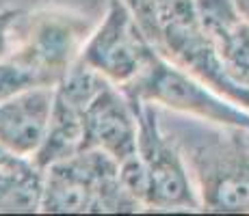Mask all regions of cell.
<instances>
[{
  "mask_svg": "<svg viewBox=\"0 0 249 216\" xmlns=\"http://www.w3.org/2000/svg\"><path fill=\"white\" fill-rule=\"evenodd\" d=\"M165 130L184 156L202 210L249 212V130L221 126V132H199L197 123Z\"/></svg>",
  "mask_w": 249,
  "mask_h": 216,
  "instance_id": "6da1fadb",
  "label": "cell"
},
{
  "mask_svg": "<svg viewBox=\"0 0 249 216\" xmlns=\"http://www.w3.org/2000/svg\"><path fill=\"white\" fill-rule=\"evenodd\" d=\"M141 205L132 199L119 175V165L100 150H83L44 169L41 212H137Z\"/></svg>",
  "mask_w": 249,
  "mask_h": 216,
  "instance_id": "7a4b0ae2",
  "label": "cell"
},
{
  "mask_svg": "<svg viewBox=\"0 0 249 216\" xmlns=\"http://www.w3.org/2000/svg\"><path fill=\"white\" fill-rule=\"evenodd\" d=\"M124 93L199 121L249 130V108L223 98L213 86L165 59L159 50H154L135 83L124 86Z\"/></svg>",
  "mask_w": 249,
  "mask_h": 216,
  "instance_id": "3957f363",
  "label": "cell"
},
{
  "mask_svg": "<svg viewBox=\"0 0 249 216\" xmlns=\"http://www.w3.org/2000/svg\"><path fill=\"white\" fill-rule=\"evenodd\" d=\"M130 100L139 119V156L147 173V208L202 210V199L186 160L174 136L162 126L159 106L147 100Z\"/></svg>",
  "mask_w": 249,
  "mask_h": 216,
  "instance_id": "277c9868",
  "label": "cell"
},
{
  "mask_svg": "<svg viewBox=\"0 0 249 216\" xmlns=\"http://www.w3.org/2000/svg\"><path fill=\"white\" fill-rule=\"evenodd\" d=\"M154 50L130 4L126 0H111L102 22L85 39L78 59L124 89L139 78Z\"/></svg>",
  "mask_w": 249,
  "mask_h": 216,
  "instance_id": "5b68a950",
  "label": "cell"
},
{
  "mask_svg": "<svg viewBox=\"0 0 249 216\" xmlns=\"http://www.w3.org/2000/svg\"><path fill=\"white\" fill-rule=\"evenodd\" d=\"M85 150H100L117 160L132 158L139 151V119L132 100L122 86L107 84L102 93L83 113Z\"/></svg>",
  "mask_w": 249,
  "mask_h": 216,
  "instance_id": "8992f818",
  "label": "cell"
},
{
  "mask_svg": "<svg viewBox=\"0 0 249 216\" xmlns=\"http://www.w3.org/2000/svg\"><path fill=\"white\" fill-rule=\"evenodd\" d=\"M83 33L63 17H39L31 22L22 43L7 52L41 76L46 84L59 83L65 71L78 61Z\"/></svg>",
  "mask_w": 249,
  "mask_h": 216,
  "instance_id": "52a82bcc",
  "label": "cell"
},
{
  "mask_svg": "<svg viewBox=\"0 0 249 216\" xmlns=\"http://www.w3.org/2000/svg\"><path fill=\"white\" fill-rule=\"evenodd\" d=\"M54 95V84H39L0 102V143L18 156H35L50 126Z\"/></svg>",
  "mask_w": 249,
  "mask_h": 216,
  "instance_id": "ba28073f",
  "label": "cell"
},
{
  "mask_svg": "<svg viewBox=\"0 0 249 216\" xmlns=\"http://www.w3.org/2000/svg\"><path fill=\"white\" fill-rule=\"evenodd\" d=\"M85 150V121H83V110L68 104L54 95V110H52V119L48 126L46 138L41 147L33 156L39 169L54 165L59 160L76 156L78 151Z\"/></svg>",
  "mask_w": 249,
  "mask_h": 216,
  "instance_id": "9c48e42d",
  "label": "cell"
},
{
  "mask_svg": "<svg viewBox=\"0 0 249 216\" xmlns=\"http://www.w3.org/2000/svg\"><path fill=\"white\" fill-rule=\"evenodd\" d=\"M41 199L44 169H39L33 158H18L0 169V212H41Z\"/></svg>",
  "mask_w": 249,
  "mask_h": 216,
  "instance_id": "30bf717a",
  "label": "cell"
},
{
  "mask_svg": "<svg viewBox=\"0 0 249 216\" xmlns=\"http://www.w3.org/2000/svg\"><path fill=\"white\" fill-rule=\"evenodd\" d=\"M210 41L217 48L230 78L249 89V22L241 17L219 35L210 37Z\"/></svg>",
  "mask_w": 249,
  "mask_h": 216,
  "instance_id": "8fae6325",
  "label": "cell"
},
{
  "mask_svg": "<svg viewBox=\"0 0 249 216\" xmlns=\"http://www.w3.org/2000/svg\"><path fill=\"white\" fill-rule=\"evenodd\" d=\"M39 84L46 83L35 69H31L28 65L20 63L18 59H13L9 54L0 56V102Z\"/></svg>",
  "mask_w": 249,
  "mask_h": 216,
  "instance_id": "7c38bea8",
  "label": "cell"
},
{
  "mask_svg": "<svg viewBox=\"0 0 249 216\" xmlns=\"http://www.w3.org/2000/svg\"><path fill=\"white\" fill-rule=\"evenodd\" d=\"M9 20H0V56L9 52Z\"/></svg>",
  "mask_w": 249,
  "mask_h": 216,
  "instance_id": "4fadbf2b",
  "label": "cell"
},
{
  "mask_svg": "<svg viewBox=\"0 0 249 216\" xmlns=\"http://www.w3.org/2000/svg\"><path fill=\"white\" fill-rule=\"evenodd\" d=\"M18 158H24V156H18V153H13L11 150H7V147L0 143V169L7 165H11L13 160H18Z\"/></svg>",
  "mask_w": 249,
  "mask_h": 216,
  "instance_id": "5bb4252c",
  "label": "cell"
},
{
  "mask_svg": "<svg viewBox=\"0 0 249 216\" xmlns=\"http://www.w3.org/2000/svg\"><path fill=\"white\" fill-rule=\"evenodd\" d=\"M234 2H236V9H238V13H241V17L249 22V0H234Z\"/></svg>",
  "mask_w": 249,
  "mask_h": 216,
  "instance_id": "9a60e30c",
  "label": "cell"
}]
</instances>
